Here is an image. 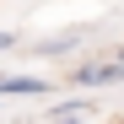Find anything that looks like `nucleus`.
I'll use <instances>...</instances> for the list:
<instances>
[{"label":"nucleus","mask_w":124,"mask_h":124,"mask_svg":"<svg viewBox=\"0 0 124 124\" xmlns=\"http://www.w3.org/2000/svg\"><path fill=\"white\" fill-rule=\"evenodd\" d=\"M49 92V81H38V76H0V97H43Z\"/></svg>","instance_id":"nucleus-1"},{"label":"nucleus","mask_w":124,"mask_h":124,"mask_svg":"<svg viewBox=\"0 0 124 124\" xmlns=\"http://www.w3.org/2000/svg\"><path fill=\"white\" fill-rule=\"evenodd\" d=\"M108 81H124V59L119 65H81L76 70V86H108Z\"/></svg>","instance_id":"nucleus-2"},{"label":"nucleus","mask_w":124,"mask_h":124,"mask_svg":"<svg viewBox=\"0 0 124 124\" xmlns=\"http://www.w3.org/2000/svg\"><path fill=\"white\" fill-rule=\"evenodd\" d=\"M81 113H92V102H81V97H76V102H59V108H54V119H81Z\"/></svg>","instance_id":"nucleus-3"},{"label":"nucleus","mask_w":124,"mask_h":124,"mask_svg":"<svg viewBox=\"0 0 124 124\" xmlns=\"http://www.w3.org/2000/svg\"><path fill=\"white\" fill-rule=\"evenodd\" d=\"M11 43H16V38H11V32H0V54H6V49H11Z\"/></svg>","instance_id":"nucleus-4"},{"label":"nucleus","mask_w":124,"mask_h":124,"mask_svg":"<svg viewBox=\"0 0 124 124\" xmlns=\"http://www.w3.org/2000/svg\"><path fill=\"white\" fill-rule=\"evenodd\" d=\"M119 59H124V49H119Z\"/></svg>","instance_id":"nucleus-5"}]
</instances>
